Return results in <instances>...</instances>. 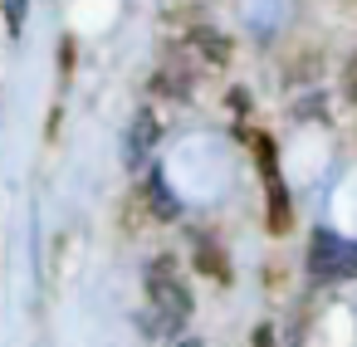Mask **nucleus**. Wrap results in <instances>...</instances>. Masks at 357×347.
<instances>
[{
	"mask_svg": "<svg viewBox=\"0 0 357 347\" xmlns=\"http://www.w3.org/2000/svg\"><path fill=\"white\" fill-rule=\"evenodd\" d=\"M255 342H259V347H274V327H259V332H255Z\"/></svg>",
	"mask_w": 357,
	"mask_h": 347,
	"instance_id": "obj_7",
	"label": "nucleus"
},
{
	"mask_svg": "<svg viewBox=\"0 0 357 347\" xmlns=\"http://www.w3.org/2000/svg\"><path fill=\"white\" fill-rule=\"evenodd\" d=\"M308 274L313 279H357V245L342 240V235H333V230H313Z\"/></svg>",
	"mask_w": 357,
	"mask_h": 347,
	"instance_id": "obj_3",
	"label": "nucleus"
},
{
	"mask_svg": "<svg viewBox=\"0 0 357 347\" xmlns=\"http://www.w3.org/2000/svg\"><path fill=\"white\" fill-rule=\"evenodd\" d=\"M152 210H157V215H167V220L176 215V201H172V191H167V181H162V176H152Z\"/></svg>",
	"mask_w": 357,
	"mask_h": 347,
	"instance_id": "obj_6",
	"label": "nucleus"
},
{
	"mask_svg": "<svg viewBox=\"0 0 357 347\" xmlns=\"http://www.w3.org/2000/svg\"><path fill=\"white\" fill-rule=\"evenodd\" d=\"M225 59H230V45H225L215 30H191L186 45H176V49L167 54V69L157 74V84L181 98V93H191L211 69H220Z\"/></svg>",
	"mask_w": 357,
	"mask_h": 347,
	"instance_id": "obj_1",
	"label": "nucleus"
},
{
	"mask_svg": "<svg viewBox=\"0 0 357 347\" xmlns=\"http://www.w3.org/2000/svg\"><path fill=\"white\" fill-rule=\"evenodd\" d=\"M255 152H259L264 181H269V225H274V235H284V230H289V196H284V181H279V167H274V147H269V137H255Z\"/></svg>",
	"mask_w": 357,
	"mask_h": 347,
	"instance_id": "obj_4",
	"label": "nucleus"
},
{
	"mask_svg": "<svg viewBox=\"0 0 357 347\" xmlns=\"http://www.w3.org/2000/svg\"><path fill=\"white\" fill-rule=\"evenodd\" d=\"M347 93H352V98H357V59H352V64H347Z\"/></svg>",
	"mask_w": 357,
	"mask_h": 347,
	"instance_id": "obj_8",
	"label": "nucleus"
},
{
	"mask_svg": "<svg viewBox=\"0 0 357 347\" xmlns=\"http://www.w3.org/2000/svg\"><path fill=\"white\" fill-rule=\"evenodd\" d=\"M157 137H162L157 113H137L132 128H128V167H142V162L157 152Z\"/></svg>",
	"mask_w": 357,
	"mask_h": 347,
	"instance_id": "obj_5",
	"label": "nucleus"
},
{
	"mask_svg": "<svg viewBox=\"0 0 357 347\" xmlns=\"http://www.w3.org/2000/svg\"><path fill=\"white\" fill-rule=\"evenodd\" d=\"M147 303H152V318H157L162 332L186 327V318H191V288L181 284V274H176L172 259H157L147 269Z\"/></svg>",
	"mask_w": 357,
	"mask_h": 347,
	"instance_id": "obj_2",
	"label": "nucleus"
}]
</instances>
